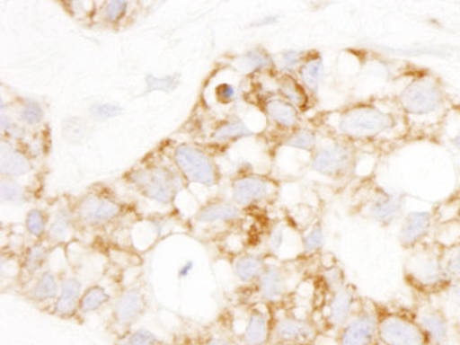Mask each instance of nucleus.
Listing matches in <instances>:
<instances>
[{
	"mask_svg": "<svg viewBox=\"0 0 460 345\" xmlns=\"http://www.w3.org/2000/svg\"><path fill=\"white\" fill-rule=\"evenodd\" d=\"M321 329L312 320L297 315H280L272 322L270 344L314 345L321 337Z\"/></svg>",
	"mask_w": 460,
	"mask_h": 345,
	"instance_id": "obj_13",
	"label": "nucleus"
},
{
	"mask_svg": "<svg viewBox=\"0 0 460 345\" xmlns=\"http://www.w3.org/2000/svg\"><path fill=\"white\" fill-rule=\"evenodd\" d=\"M87 132V127L80 118H68L63 122V137L70 142H78Z\"/></svg>",
	"mask_w": 460,
	"mask_h": 345,
	"instance_id": "obj_40",
	"label": "nucleus"
},
{
	"mask_svg": "<svg viewBox=\"0 0 460 345\" xmlns=\"http://www.w3.org/2000/svg\"><path fill=\"white\" fill-rule=\"evenodd\" d=\"M439 224L438 208L430 211H410L401 219L398 243L403 251H412L429 243L434 238L435 229Z\"/></svg>",
	"mask_w": 460,
	"mask_h": 345,
	"instance_id": "obj_12",
	"label": "nucleus"
},
{
	"mask_svg": "<svg viewBox=\"0 0 460 345\" xmlns=\"http://www.w3.org/2000/svg\"><path fill=\"white\" fill-rule=\"evenodd\" d=\"M0 196L4 203L13 204V206H23L27 199L23 187L11 179L2 180Z\"/></svg>",
	"mask_w": 460,
	"mask_h": 345,
	"instance_id": "obj_35",
	"label": "nucleus"
},
{
	"mask_svg": "<svg viewBox=\"0 0 460 345\" xmlns=\"http://www.w3.org/2000/svg\"><path fill=\"white\" fill-rule=\"evenodd\" d=\"M177 167L189 183L214 187L218 183L217 167L203 150L191 145H181L174 153Z\"/></svg>",
	"mask_w": 460,
	"mask_h": 345,
	"instance_id": "obj_10",
	"label": "nucleus"
},
{
	"mask_svg": "<svg viewBox=\"0 0 460 345\" xmlns=\"http://www.w3.org/2000/svg\"><path fill=\"white\" fill-rule=\"evenodd\" d=\"M83 285L77 278H66L61 282V292L54 305V315L60 319H70L80 309Z\"/></svg>",
	"mask_w": 460,
	"mask_h": 345,
	"instance_id": "obj_20",
	"label": "nucleus"
},
{
	"mask_svg": "<svg viewBox=\"0 0 460 345\" xmlns=\"http://www.w3.org/2000/svg\"><path fill=\"white\" fill-rule=\"evenodd\" d=\"M110 302L111 295L107 292V289L101 288V286H93L81 296L80 309L78 310L83 314H88V313L98 312Z\"/></svg>",
	"mask_w": 460,
	"mask_h": 345,
	"instance_id": "obj_30",
	"label": "nucleus"
},
{
	"mask_svg": "<svg viewBox=\"0 0 460 345\" xmlns=\"http://www.w3.org/2000/svg\"><path fill=\"white\" fill-rule=\"evenodd\" d=\"M272 322L267 310L255 305L248 310L247 319L243 320V329L231 337L240 345H270L272 334Z\"/></svg>",
	"mask_w": 460,
	"mask_h": 345,
	"instance_id": "obj_14",
	"label": "nucleus"
},
{
	"mask_svg": "<svg viewBox=\"0 0 460 345\" xmlns=\"http://www.w3.org/2000/svg\"><path fill=\"white\" fill-rule=\"evenodd\" d=\"M377 314V345H432L412 309L373 302Z\"/></svg>",
	"mask_w": 460,
	"mask_h": 345,
	"instance_id": "obj_4",
	"label": "nucleus"
},
{
	"mask_svg": "<svg viewBox=\"0 0 460 345\" xmlns=\"http://www.w3.org/2000/svg\"><path fill=\"white\" fill-rule=\"evenodd\" d=\"M2 174L9 177L23 176L26 172H31V164L24 156L23 153L14 149L12 145H2Z\"/></svg>",
	"mask_w": 460,
	"mask_h": 345,
	"instance_id": "obj_24",
	"label": "nucleus"
},
{
	"mask_svg": "<svg viewBox=\"0 0 460 345\" xmlns=\"http://www.w3.org/2000/svg\"><path fill=\"white\" fill-rule=\"evenodd\" d=\"M2 130L6 133L7 137L14 140H23L26 137L24 129L12 122L11 118L6 117V115H2Z\"/></svg>",
	"mask_w": 460,
	"mask_h": 345,
	"instance_id": "obj_47",
	"label": "nucleus"
},
{
	"mask_svg": "<svg viewBox=\"0 0 460 345\" xmlns=\"http://www.w3.org/2000/svg\"><path fill=\"white\" fill-rule=\"evenodd\" d=\"M193 261H189V262L184 263V265L181 266V270H179V278H181V279H186L187 276H189V273H190L191 270H193Z\"/></svg>",
	"mask_w": 460,
	"mask_h": 345,
	"instance_id": "obj_51",
	"label": "nucleus"
},
{
	"mask_svg": "<svg viewBox=\"0 0 460 345\" xmlns=\"http://www.w3.org/2000/svg\"><path fill=\"white\" fill-rule=\"evenodd\" d=\"M203 345H240L230 335H211Z\"/></svg>",
	"mask_w": 460,
	"mask_h": 345,
	"instance_id": "obj_49",
	"label": "nucleus"
},
{
	"mask_svg": "<svg viewBox=\"0 0 460 345\" xmlns=\"http://www.w3.org/2000/svg\"><path fill=\"white\" fill-rule=\"evenodd\" d=\"M75 224V217L73 211L68 208L58 209V214L54 216L53 223L47 229V238L50 243H63L70 236Z\"/></svg>",
	"mask_w": 460,
	"mask_h": 345,
	"instance_id": "obj_26",
	"label": "nucleus"
},
{
	"mask_svg": "<svg viewBox=\"0 0 460 345\" xmlns=\"http://www.w3.org/2000/svg\"><path fill=\"white\" fill-rule=\"evenodd\" d=\"M270 345H295V344H279V342H274V344Z\"/></svg>",
	"mask_w": 460,
	"mask_h": 345,
	"instance_id": "obj_53",
	"label": "nucleus"
},
{
	"mask_svg": "<svg viewBox=\"0 0 460 345\" xmlns=\"http://www.w3.org/2000/svg\"><path fill=\"white\" fill-rule=\"evenodd\" d=\"M278 91H279L282 100L292 103L294 107L306 108L307 93L304 85H300L290 75L280 76L279 84H278Z\"/></svg>",
	"mask_w": 460,
	"mask_h": 345,
	"instance_id": "obj_29",
	"label": "nucleus"
},
{
	"mask_svg": "<svg viewBox=\"0 0 460 345\" xmlns=\"http://www.w3.org/2000/svg\"><path fill=\"white\" fill-rule=\"evenodd\" d=\"M265 259L260 255H253V253H245V255L238 256L233 263V270L237 279L241 283L250 285L255 282L260 278L261 273L264 272Z\"/></svg>",
	"mask_w": 460,
	"mask_h": 345,
	"instance_id": "obj_23",
	"label": "nucleus"
},
{
	"mask_svg": "<svg viewBox=\"0 0 460 345\" xmlns=\"http://www.w3.org/2000/svg\"><path fill=\"white\" fill-rule=\"evenodd\" d=\"M323 73L324 61L321 54L314 53L311 57H306L305 63L300 66L299 76L307 93H311L312 95L319 93Z\"/></svg>",
	"mask_w": 460,
	"mask_h": 345,
	"instance_id": "obj_22",
	"label": "nucleus"
},
{
	"mask_svg": "<svg viewBox=\"0 0 460 345\" xmlns=\"http://www.w3.org/2000/svg\"><path fill=\"white\" fill-rule=\"evenodd\" d=\"M407 123L400 108L385 110L378 103L364 101L341 111L337 115V135L344 142H373L400 130Z\"/></svg>",
	"mask_w": 460,
	"mask_h": 345,
	"instance_id": "obj_1",
	"label": "nucleus"
},
{
	"mask_svg": "<svg viewBox=\"0 0 460 345\" xmlns=\"http://www.w3.org/2000/svg\"><path fill=\"white\" fill-rule=\"evenodd\" d=\"M124 112L122 107L115 103H98L91 107V115L97 119H110V118L118 117Z\"/></svg>",
	"mask_w": 460,
	"mask_h": 345,
	"instance_id": "obj_44",
	"label": "nucleus"
},
{
	"mask_svg": "<svg viewBox=\"0 0 460 345\" xmlns=\"http://www.w3.org/2000/svg\"><path fill=\"white\" fill-rule=\"evenodd\" d=\"M128 4L125 0H112L105 7V19L111 23L120 21L124 14L127 13Z\"/></svg>",
	"mask_w": 460,
	"mask_h": 345,
	"instance_id": "obj_45",
	"label": "nucleus"
},
{
	"mask_svg": "<svg viewBox=\"0 0 460 345\" xmlns=\"http://www.w3.org/2000/svg\"><path fill=\"white\" fill-rule=\"evenodd\" d=\"M282 145L294 147V149L305 150V152H314L317 147V133L311 129L295 130L287 139H284Z\"/></svg>",
	"mask_w": 460,
	"mask_h": 345,
	"instance_id": "obj_32",
	"label": "nucleus"
},
{
	"mask_svg": "<svg viewBox=\"0 0 460 345\" xmlns=\"http://www.w3.org/2000/svg\"><path fill=\"white\" fill-rule=\"evenodd\" d=\"M274 58L268 51L262 50L260 47L251 49L238 58V66L245 73H257V71L268 70L274 66Z\"/></svg>",
	"mask_w": 460,
	"mask_h": 345,
	"instance_id": "obj_28",
	"label": "nucleus"
},
{
	"mask_svg": "<svg viewBox=\"0 0 460 345\" xmlns=\"http://www.w3.org/2000/svg\"><path fill=\"white\" fill-rule=\"evenodd\" d=\"M26 229L34 238H41L47 229L46 214L41 209H31L26 216Z\"/></svg>",
	"mask_w": 460,
	"mask_h": 345,
	"instance_id": "obj_38",
	"label": "nucleus"
},
{
	"mask_svg": "<svg viewBox=\"0 0 460 345\" xmlns=\"http://www.w3.org/2000/svg\"><path fill=\"white\" fill-rule=\"evenodd\" d=\"M129 181L142 196L166 206L173 203L183 189L181 177L169 167L135 170L129 174Z\"/></svg>",
	"mask_w": 460,
	"mask_h": 345,
	"instance_id": "obj_8",
	"label": "nucleus"
},
{
	"mask_svg": "<svg viewBox=\"0 0 460 345\" xmlns=\"http://www.w3.org/2000/svg\"><path fill=\"white\" fill-rule=\"evenodd\" d=\"M44 112L40 103L34 102V101H26L23 110L21 112V118L27 125H37L43 119Z\"/></svg>",
	"mask_w": 460,
	"mask_h": 345,
	"instance_id": "obj_42",
	"label": "nucleus"
},
{
	"mask_svg": "<svg viewBox=\"0 0 460 345\" xmlns=\"http://www.w3.org/2000/svg\"><path fill=\"white\" fill-rule=\"evenodd\" d=\"M450 143H452V146H454L455 149L459 150L460 152V130L454 137H452V139H450Z\"/></svg>",
	"mask_w": 460,
	"mask_h": 345,
	"instance_id": "obj_52",
	"label": "nucleus"
},
{
	"mask_svg": "<svg viewBox=\"0 0 460 345\" xmlns=\"http://www.w3.org/2000/svg\"><path fill=\"white\" fill-rule=\"evenodd\" d=\"M60 292L61 283H58V278L53 272L46 270L37 279L36 285L31 290V297H33L34 302H50V300H58Z\"/></svg>",
	"mask_w": 460,
	"mask_h": 345,
	"instance_id": "obj_27",
	"label": "nucleus"
},
{
	"mask_svg": "<svg viewBox=\"0 0 460 345\" xmlns=\"http://www.w3.org/2000/svg\"><path fill=\"white\" fill-rule=\"evenodd\" d=\"M235 95H237V90H235L233 84H220L216 88V98H217L218 102L231 103L235 100Z\"/></svg>",
	"mask_w": 460,
	"mask_h": 345,
	"instance_id": "obj_48",
	"label": "nucleus"
},
{
	"mask_svg": "<svg viewBox=\"0 0 460 345\" xmlns=\"http://www.w3.org/2000/svg\"><path fill=\"white\" fill-rule=\"evenodd\" d=\"M179 81H181V75L179 74H172V75L164 76V78H159V76L146 75V85H147V93H152V91H164V93H171L179 85Z\"/></svg>",
	"mask_w": 460,
	"mask_h": 345,
	"instance_id": "obj_39",
	"label": "nucleus"
},
{
	"mask_svg": "<svg viewBox=\"0 0 460 345\" xmlns=\"http://www.w3.org/2000/svg\"><path fill=\"white\" fill-rule=\"evenodd\" d=\"M437 299L444 300L447 305H452L454 309L460 312V279L450 283L447 289Z\"/></svg>",
	"mask_w": 460,
	"mask_h": 345,
	"instance_id": "obj_46",
	"label": "nucleus"
},
{
	"mask_svg": "<svg viewBox=\"0 0 460 345\" xmlns=\"http://www.w3.org/2000/svg\"><path fill=\"white\" fill-rule=\"evenodd\" d=\"M274 191V186L268 180L258 176H243L234 180L231 184V199L233 203L241 208L262 203L270 199Z\"/></svg>",
	"mask_w": 460,
	"mask_h": 345,
	"instance_id": "obj_16",
	"label": "nucleus"
},
{
	"mask_svg": "<svg viewBox=\"0 0 460 345\" xmlns=\"http://www.w3.org/2000/svg\"><path fill=\"white\" fill-rule=\"evenodd\" d=\"M265 112L272 122L285 129H292L299 123V111L282 98H270L265 103Z\"/></svg>",
	"mask_w": 460,
	"mask_h": 345,
	"instance_id": "obj_21",
	"label": "nucleus"
},
{
	"mask_svg": "<svg viewBox=\"0 0 460 345\" xmlns=\"http://www.w3.org/2000/svg\"><path fill=\"white\" fill-rule=\"evenodd\" d=\"M282 60V68L285 71H294L300 68V66L306 60V53L300 50H288L280 54Z\"/></svg>",
	"mask_w": 460,
	"mask_h": 345,
	"instance_id": "obj_43",
	"label": "nucleus"
},
{
	"mask_svg": "<svg viewBox=\"0 0 460 345\" xmlns=\"http://www.w3.org/2000/svg\"><path fill=\"white\" fill-rule=\"evenodd\" d=\"M145 312V297L139 289H129L118 297L114 319L119 325L134 324Z\"/></svg>",
	"mask_w": 460,
	"mask_h": 345,
	"instance_id": "obj_19",
	"label": "nucleus"
},
{
	"mask_svg": "<svg viewBox=\"0 0 460 345\" xmlns=\"http://www.w3.org/2000/svg\"><path fill=\"white\" fill-rule=\"evenodd\" d=\"M361 302L356 286L347 283L343 289L326 296L322 313L321 332L336 335L337 332L350 319L357 305Z\"/></svg>",
	"mask_w": 460,
	"mask_h": 345,
	"instance_id": "obj_11",
	"label": "nucleus"
},
{
	"mask_svg": "<svg viewBox=\"0 0 460 345\" xmlns=\"http://www.w3.org/2000/svg\"><path fill=\"white\" fill-rule=\"evenodd\" d=\"M326 243V234L321 221H316L306 233L302 235V248L305 253L321 252Z\"/></svg>",
	"mask_w": 460,
	"mask_h": 345,
	"instance_id": "obj_33",
	"label": "nucleus"
},
{
	"mask_svg": "<svg viewBox=\"0 0 460 345\" xmlns=\"http://www.w3.org/2000/svg\"><path fill=\"white\" fill-rule=\"evenodd\" d=\"M285 241V226L282 224H275L272 228L268 231L267 235V251L272 255H277L280 248L284 245Z\"/></svg>",
	"mask_w": 460,
	"mask_h": 345,
	"instance_id": "obj_41",
	"label": "nucleus"
},
{
	"mask_svg": "<svg viewBox=\"0 0 460 345\" xmlns=\"http://www.w3.org/2000/svg\"><path fill=\"white\" fill-rule=\"evenodd\" d=\"M444 268L452 282L460 279V241L444 246Z\"/></svg>",
	"mask_w": 460,
	"mask_h": 345,
	"instance_id": "obj_36",
	"label": "nucleus"
},
{
	"mask_svg": "<svg viewBox=\"0 0 460 345\" xmlns=\"http://www.w3.org/2000/svg\"><path fill=\"white\" fill-rule=\"evenodd\" d=\"M243 218V208L227 199H214L201 207L196 214L197 223L201 224H235Z\"/></svg>",
	"mask_w": 460,
	"mask_h": 345,
	"instance_id": "obj_18",
	"label": "nucleus"
},
{
	"mask_svg": "<svg viewBox=\"0 0 460 345\" xmlns=\"http://www.w3.org/2000/svg\"><path fill=\"white\" fill-rule=\"evenodd\" d=\"M358 153L353 143L337 140L316 147L312 155L311 169L327 179L349 180L356 172Z\"/></svg>",
	"mask_w": 460,
	"mask_h": 345,
	"instance_id": "obj_6",
	"label": "nucleus"
},
{
	"mask_svg": "<svg viewBox=\"0 0 460 345\" xmlns=\"http://www.w3.org/2000/svg\"><path fill=\"white\" fill-rule=\"evenodd\" d=\"M279 21V16H267L262 17V19H258V21L252 22L251 26L252 27H267L272 26V24L278 23Z\"/></svg>",
	"mask_w": 460,
	"mask_h": 345,
	"instance_id": "obj_50",
	"label": "nucleus"
},
{
	"mask_svg": "<svg viewBox=\"0 0 460 345\" xmlns=\"http://www.w3.org/2000/svg\"><path fill=\"white\" fill-rule=\"evenodd\" d=\"M47 258H49V248L44 243H34L27 249L26 256H24V272L31 276L36 275L43 268Z\"/></svg>",
	"mask_w": 460,
	"mask_h": 345,
	"instance_id": "obj_34",
	"label": "nucleus"
},
{
	"mask_svg": "<svg viewBox=\"0 0 460 345\" xmlns=\"http://www.w3.org/2000/svg\"><path fill=\"white\" fill-rule=\"evenodd\" d=\"M118 345H164V341L150 330L137 329L125 335Z\"/></svg>",
	"mask_w": 460,
	"mask_h": 345,
	"instance_id": "obj_37",
	"label": "nucleus"
},
{
	"mask_svg": "<svg viewBox=\"0 0 460 345\" xmlns=\"http://www.w3.org/2000/svg\"><path fill=\"white\" fill-rule=\"evenodd\" d=\"M255 289L260 299L268 305L279 303L288 290V276L285 270L277 265L265 266L264 272L255 280Z\"/></svg>",
	"mask_w": 460,
	"mask_h": 345,
	"instance_id": "obj_17",
	"label": "nucleus"
},
{
	"mask_svg": "<svg viewBox=\"0 0 460 345\" xmlns=\"http://www.w3.org/2000/svg\"><path fill=\"white\" fill-rule=\"evenodd\" d=\"M403 280L417 299H437L452 283L444 268V246L435 241L408 252Z\"/></svg>",
	"mask_w": 460,
	"mask_h": 345,
	"instance_id": "obj_2",
	"label": "nucleus"
},
{
	"mask_svg": "<svg viewBox=\"0 0 460 345\" xmlns=\"http://www.w3.org/2000/svg\"><path fill=\"white\" fill-rule=\"evenodd\" d=\"M252 135V130L245 125L243 119H240L238 117H233L221 122L214 129L211 137H213L214 142L228 143L245 139V137H251Z\"/></svg>",
	"mask_w": 460,
	"mask_h": 345,
	"instance_id": "obj_25",
	"label": "nucleus"
},
{
	"mask_svg": "<svg viewBox=\"0 0 460 345\" xmlns=\"http://www.w3.org/2000/svg\"><path fill=\"white\" fill-rule=\"evenodd\" d=\"M336 345H377V314L373 302H361L334 335Z\"/></svg>",
	"mask_w": 460,
	"mask_h": 345,
	"instance_id": "obj_9",
	"label": "nucleus"
},
{
	"mask_svg": "<svg viewBox=\"0 0 460 345\" xmlns=\"http://www.w3.org/2000/svg\"><path fill=\"white\" fill-rule=\"evenodd\" d=\"M457 218H459V221H460V209H459V216H457Z\"/></svg>",
	"mask_w": 460,
	"mask_h": 345,
	"instance_id": "obj_54",
	"label": "nucleus"
},
{
	"mask_svg": "<svg viewBox=\"0 0 460 345\" xmlns=\"http://www.w3.org/2000/svg\"><path fill=\"white\" fill-rule=\"evenodd\" d=\"M407 199L408 194L401 190L376 187L364 199L358 213L381 228H390L394 224L401 223L407 214Z\"/></svg>",
	"mask_w": 460,
	"mask_h": 345,
	"instance_id": "obj_7",
	"label": "nucleus"
},
{
	"mask_svg": "<svg viewBox=\"0 0 460 345\" xmlns=\"http://www.w3.org/2000/svg\"><path fill=\"white\" fill-rule=\"evenodd\" d=\"M397 105L407 120L437 117L447 105L444 84L434 74H415L398 93Z\"/></svg>",
	"mask_w": 460,
	"mask_h": 345,
	"instance_id": "obj_3",
	"label": "nucleus"
},
{
	"mask_svg": "<svg viewBox=\"0 0 460 345\" xmlns=\"http://www.w3.org/2000/svg\"><path fill=\"white\" fill-rule=\"evenodd\" d=\"M322 288H323L324 295L329 296L337 290L343 289L347 285L346 272L339 263H333L324 268L321 272Z\"/></svg>",
	"mask_w": 460,
	"mask_h": 345,
	"instance_id": "obj_31",
	"label": "nucleus"
},
{
	"mask_svg": "<svg viewBox=\"0 0 460 345\" xmlns=\"http://www.w3.org/2000/svg\"><path fill=\"white\" fill-rule=\"evenodd\" d=\"M119 204L114 199H104L97 194H88L81 199L77 206V216L85 226H98L114 221L119 217Z\"/></svg>",
	"mask_w": 460,
	"mask_h": 345,
	"instance_id": "obj_15",
	"label": "nucleus"
},
{
	"mask_svg": "<svg viewBox=\"0 0 460 345\" xmlns=\"http://www.w3.org/2000/svg\"><path fill=\"white\" fill-rule=\"evenodd\" d=\"M411 309L430 344L460 345L459 324L454 322L444 305H438L434 299H417Z\"/></svg>",
	"mask_w": 460,
	"mask_h": 345,
	"instance_id": "obj_5",
	"label": "nucleus"
}]
</instances>
